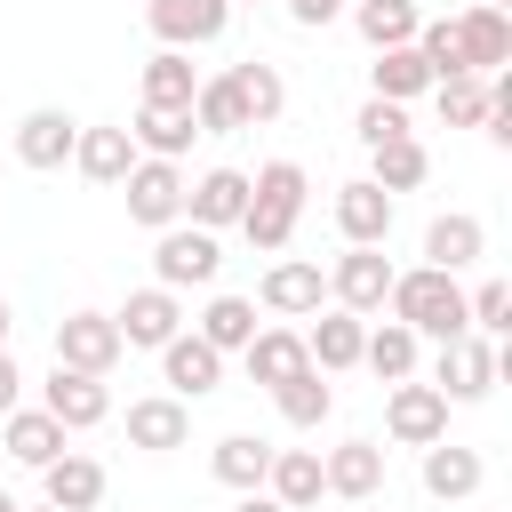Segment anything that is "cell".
<instances>
[{
	"label": "cell",
	"instance_id": "19",
	"mask_svg": "<svg viewBox=\"0 0 512 512\" xmlns=\"http://www.w3.org/2000/svg\"><path fill=\"white\" fill-rule=\"evenodd\" d=\"M184 440H192V408H184L176 392L128 400V448H144V456H168V448H184Z\"/></svg>",
	"mask_w": 512,
	"mask_h": 512
},
{
	"label": "cell",
	"instance_id": "44",
	"mask_svg": "<svg viewBox=\"0 0 512 512\" xmlns=\"http://www.w3.org/2000/svg\"><path fill=\"white\" fill-rule=\"evenodd\" d=\"M232 512H288V504H280V496H264V488H248V496H240Z\"/></svg>",
	"mask_w": 512,
	"mask_h": 512
},
{
	"label": "cell",
	"instance_id": "3",
	"mask_svg": "<svg viewBox=\"0 0 512 512\" xmlns=\"http://www.w3.org/2000/svg\"><path fill=\"white\" fill-rule=\"evenodd\" d=\"M224 272V248H216V232H200V224H160V248H152V280L160 288H208Z\"/></svg>",
	"mask_w": 512,
	"mask_h": 512
},
{
	"label": "cell",
	"instance_id": "15",
	"mask_svg": "<svg viewBox=\"0 0 512 512\" xmlns=\"http://www.w3.org/2000/svg\"><path fill=\"white\" fill-rule=\"evenodd\" d=\"M160 376H168L176 400H200V392L224 384V352H216L208 336H184V328H176V336L160 344Z\"/></svg>",
	"mask_w": 512,
	"mask_h": 512
},
{
	"label": "cell",
	"instance_id": "10",
	"mask_svg": "<svg viewBox=\"0 0 512 512\" xmlns=\"http://www.w3.org/2000/svg\"><path fill=\"white\" fill-rule=\"evenodd\" d=\"M384 432H392L400 448H432V440L448 432V400H440V384L400 376V384H392V400H384Z\"/></svg>",
	"mask_w": 512,
	"mask_h": 512
},
{
	"label": "cell",
	"instance_id": "29",
	"mask_svg": "<svg viewBox=\"0 0 512 512\" xmlns=\"http://www.w3.org/2000/svg\"><path fill=\"white\" fill-rule=\"evenodd\" d=\"M72 168H80L88 184H120V176L136 168V136H128V128H80Z\"/></svg>",
	"mask_w": 512,
	"mask_h": 512
},
{
	"label": "cell",
	"instance_id": "35",
	"mask_svg": "<svg viewBox=\"0 0 512 512\" xmlns=\"http://www.w3.org/2000/svg\"><path fill=\"white\" fill-rule=\"evenodd\" d=\"M272 400H280V416H288L296 432H320V424H328V408H336V392H328V376H320V368H304V376L272 384Z\"/></svg>",
	"mask_w": 512,
	"mask_h": 512
},
{
	"label": "cell",
	"instance_id": "43",
	"mask_svg": "<svg viewBox=\"0 0 512 512\" xmlns=\"http://www.w3.org/2000/svg\"><path fill=\"white\" fill-rule=\"evenodd\" d=\"M16 400H24V368H16V352L0 344V416H8Z\"/></svg>",
	"mask_w": 512,
	"mask_h": 512
},
{
	"label": "cell",
	"instance_id": "11",
	"mask_svg": "<svg viewBox=\"0 0 512 512\" xmlns=\"http://www.w3.org/2000/svg\"><path fill=\"white\" fill-rule=\"evenodd\" d=\"M328 296L344 304V312H384V296H392V264H384V248H344L336 264H328Z\"/></svg>",
	"mask_w": 512,
	"mask_h": 512
},
{
	"label": "cell",
	"instance_id": "30",
	"mask_svg": "<svg viewBox=\"0 0 512 512\" xmlns=\"http://www.w3.org/2000/svg\"><path fill=\"white\" fill-rule=\"evenodd\" d=\"M208 472H216L232 496H248V488H264V472H272V448H264L256 432H224V440L208 448Z\"/></svg>",
	"mask_w": 512,
	"mask_h": 512
},
{
	"label": "cell",
	"instance_id": "42",
	"mask_svg": "<svg viewBox=\"0 0 512 512\" xmlns=\"http://www.w3.org/2000/svg\"><path fill=\"white\" fill-rule=\"evenodd\" d=\"M288 16H296L304 32H320V24H336V16H344V0H288Z\"/></svg>",
	"mask_w": 512,
	"mask_h": 512
},
{
	"label": "cell",
	"instance_id": "20",
	"mask_svg": "<svg viewBox=\"0 0 512 512\" xmlns=\"http://www.w3.org/2000/svg\"><path fill=\"white\" fill-rule=\"evenodd\" d=\"M320 480H328V496L368 504V496L384 488V448H376V440H336V448L320 456Z\"/></svg>",
	"mask_w": 512,
	"mask_h": 512
},
{
	"label": "cell",
	"instance_id": "16",
	"mask_svg": "<svg viewBox=\"0 0 512 512\" xmlns=\"http://www.w3.org/2000/svg\"><path fill=\"white\" fill-rule=\"evenodd\" d=\"M240 208H248V176L240 168H208V176L184 184V224H200V232L240 224Z\"/></svg>",
	"mask_w": 512,
	"mask_h": 512
},
{
	"label": "cell",
	"instance_id": "32",
	"mask_svg": "<svg viewBox=\"0 0 512 512\" xmlns=\"http://www.w3.org/2000/svg\"><path fill=\"white\" fill-rule=\"evenodd\" d=\"M416 352H424V336H416V328H400V320H376V328L360 336V368H376L384 384L416 376Z\"/></svg>",
	"mask_w": 512,
	"mask_h": 512
},
{
	"label": "cell",
	"instance_id": "38",
	"mask_svg": "<svg viewBox=\"0 0 512 512\" xmlns=\"http://www.w3.org/2000/svg\"><path fill=\"white\" fill-rule=\"evenodd\" d=\"M192 88H200V72H192L184 48H160L144 64V104H192Z\"/></svg>",
	"mask_w": 512,
	"mask_h": 512
},
{
	"label": "cell",
	"instance_id": "6",
	"mask_svg": "<svg viewBox=\"0 0 512 512\" xmlns=\"http://www.w3.org/2000/svg\"><path fill=\"white\" fill-rule=\"evenodd\" d=\"M144 24L160 48H208L232 24V0H144Z\"/></svg>",
	"mask_w": 512,
	"mask_h": 512
},
{
	"label": "cell",
	"instance_id": "28",
	"mask_svg": "<svg viewBox=\"0 0 512 512\" xmlns=\"http://www.w3.org/2000/svg\"><path fill=\"white\" fill-rule=\"evenodd\" d=\"M264 496H280L288 512H312V504L328 496V480H320V456H312V448H272V472H264Z\"/></svg>",
	"mask_w": 512,
	"mask_h": 512
},
{
	"label": "cell",
	"instance_id": "25",
	"mask_svg": "<svg viewBox=\"0 0 512 512\" xmlns=\"http://www.w3.org/2000/svg\"><path fill=\"white\" fill-rule=\"evenodd\" d=\"M40 496H48V504H64V512H96V504H104V464L64 448L56 464H40Z\"/></svg>",
	"mask_w": 512,
	"mask_h": 512
},
{
	"label": "cell",
	"instance_id": "4",
	"mask_svg": "<svg viewBox=\"0 0 512 512\" xmlns=\"http://www.w3.org/2000/svg\"><path fill=\"white\" fill-rule=\"evenodd\" d=\"M120 192H128V224H144V232H160V224L184 216V168H176V160L136 152V168L120 176Z\"/></svg>",
	"mask_w": 512,
	"mask_h": 512
},
{
	"label": "cell",
	"instance_id": "23",
	"mask_svg": "<svg viewBox=\"0 0 512 512\" xmlns=\"http://www.w3.org/2000/svg\"><path fill=\"white\" fill-rule=\"evenodd\" d=\"M128 136H136V152H152V160H184L192 136H200V120H192V104H136Z\"/></svg>",
	"mask_w": 512,
	"mask_h": 512
},
{
	"label": "cell",
	"instance_id": "33",
	"mask_svg": "<svg viewBox=\"0 0 512 512\" xmlns=\"http://www.w3.org/2000/svg\"><path fill=\"white\" fill-rule=\"evenodd\" d=\"M432 176V152L416 144V136H392V144H368V184H384V192H416Z\"/></svg>",
	"mask_w": 512,
	"mask_h": 512
},
{
	"label": "cell",
	"instance_id": "5",
	"mask_svg": "<svg viewBox=\"0 0 512 512\" xmlns=\"http://www.w3.org/2000/svg\"><path fill=\"white\" fill-rule=\"evenodd\" d=\"M496 368H504V352L488 344V336H448L440 344V360H432V384H440V400H488V384H496Z\"/></svg>",
	"mask_w": 512,
	"mask_h": 512
},
{
	"label": "cell",
	"instance_id": "24",
	"mask_svg": "<svg viewBox=\"0 0 512 512\" xmlns=\"http://www.w3.org/2000/svg\"><path fill=\"white\" fill-rule=\"evenodd\" d=\"M480 248H488V224H480L472 208H448V216H432V224H424V264H440V272L480 264Z\"/></svg>",
	"mask_w": 512,
	"mask_h": 512
},
{
	"label": "cell",
	"instance_id": "31",
	"mask_svg": "<svg viewBox=\"0 0 512 512\" xmlns=\"http://www.w3.org/2000/svg\"><path fill=\"white\" fill-rule=\"evenodd\" d=\"M368 88H376L384 104H408V96H432V64L416 56V40H408V48H376V64H368Z\"/></svg>",
	"mask_w": 512,
	"mask_h": 512
},
{
	"label": "cell",
	"instance_id": "17",
	"mask_svg": "<svg viewBox=\"0 0 512 512\" xmlns=\"http://www.w3.org/2000/svg\"><path fill=\"white\" fill-rule=\"evenodd\" d=\"M264 312H280V320H312L320 312V296H328V272L320 264H304V256H280L272 272H264Z\"/></svg>",
	"mask_w": 512,
	"mask_h": 512
},
{
	"label": "cell",
	"instance_id": "34",
	"mask_svg": "<svg viewBox=\"0 0 512 512\" xmlns=\"http://www.w3.org/2000/svg\"><path fill=\"white\" fill-rule=\"evenodd\" d=\"M352 24H360L368 48H408L416 24H424V8L416 0H352Z\"/></svg>",
	"mask_w": 512,
	"mask_h": 512
},
{
	"label": "cell",
	"instance_id": "37",
	"mask_svg": "<svg viewBox=\"0 0 512 512\" xmlns=\"http://www.w3.org/2000/svg\"><path fill=\"white\" fill-rule=\"evenodd\" d=\"M192 336H208L216 352H240V344L256 336V304H248V296H208V312H200Z\"/></svg>",
	"mask_w": 512,
	"mask_h": 512
},
{
	"label": "cell",
	"instance_id": "45",
	"mask_svg": "<svg viewBox=\"0 0 512 512\" xmlns=\"http://www.w3.org/2000/svg\"><path fill=\"white\" fill-rule=\"evenodd\" d=\"M16 512H64V504H48V496H40V504H16Z\"/></svg>",
	"mask_w": 512,
	"mask_h": 512
},
{
	"label": "cell",
	"instance_id": "2",
	"mask_svg": "<svg viewBox=\"0 0 512 512\" xmlns=\"http://www.w3.org/2000/svg\"><path fill=\"white\" fill-rule=\"evenodd\" d=\"M384 312H392L400 328L432 336V344H448V336H464V328H472V320H464V288H456V272H440V264L392 272V296H384Z\"/></svg>",
	"mask_w": 512,
	"mask_h": 512
},
{
	"label": "cell",
	"instance_id": "12",
	"mask_svg": "<svg viewBox=\"0 0 512 512\" xmlns=\"http://www.w3.org/2000/svg\"><path fill=\"white\" fill-rule=\"evenodd\" d=\"M112 328H120V344H136V352H160L176 328H184V304H176V288H128V304L112 312Z\"/></svg>",
	"mask_w": 512,
	"mask_h": 512
},
{
	"label": "cell",
	"instance_id": "9",
	"mask_svg": "<svg viewBox=\"0 0 512 512\" xmlns=\"http://www.w3.org/2000/svg\"><path fill=\"white\" fill-rule=\"evenodd\" d=\"M40 408L64 424V432H88V424H104L112 416V392H104V376H88V368H48V384H40Z\"/></svg>",
	"mask_w": 512,
	"mask_h": 512
},
{
	"label": "cell",
	"instance_id": "14",
	"mask_svg": "<svg viewBox=\"0 0 512 512\" xmlns=\"http://www.w3.org/2000/svg\"><path fill=\"white\" fill-rule=\"evenodd\" d=\"M72 144H80V120H72V112H56V104H32V112L16 120V160H24V168H40V176H48V168H64V160H72Z\"/></svg>",
	"mask_w": 512,
	"mask_h": 512
},
{
	"label": "cell",
	"instance_id": "40",
	"mask_svg": "<svg viewBox=\"0 0 512 512\" xmlns=\"http://www.w3.org/2000/svg\"><path fill=\"white\" fill-rule=\"evenodd\" d=\"M464 320H472V336H504V328H512V288H504V280H480V288L464 296Z\"/></svg>",
	"mask_w": 512,
	"mask_h": 512
},
{
	"label": "cell",
	"instance_id": "21",
	"mask_svg": "<svg viewBox=\"0 0 512 512\" xmlns=\"http://www.w3.org/2000/svg\"><path fill=\"white\" fill-rule=\"evenodd\" d=\"M224 88H232V104H240V120H248V128H272V120L288 112V80H280V64H264V56L232 64V72H224Z\"/></svg>",
	"mask_w": 512,
	"mask_h": 512
},
{
	"label": "cell",
	"instance_id": "1",
	"mask_svg": "<svg viewBox=\"0 0 512 512\" xmlns=\"http://www.w3.org/2000/svg\"><path fill=\"white\" fill-rule=\"evenodd\" d=\"M304 168L296 160H264L256 176H248V208H240V232H248V248H264V256H280L288 240H296V216H304Z\"/></svg>",
	"mask_w": 512,
	"mask_h": 512
},
{
	"label": "cell",
	"instance_id": "22",
	"mask_svg": "<svg viewBox=\"0 0 512 512\" xmlns=\"http://www.w3.org/2000/svg\"><path fill=\"white\" fill-rule=\"evenodd\" d=\"M480 480H488L480 448H456L448 432L424 448V496H440V504H464V496H480Z\"/></svg>",
	"mask_w": 512,
	"mask_h": 512
},
{
	"label": "cell",
	"instance_id": "46",
	"mask_svg": "<svg viewBox=\"0 0 512 512\" xmlns=\"http://www.w3.org/2000/svg\"><path fill=\"white\" fill-rule=\"evenodd\" d=\"M0 344H8V304H0Z\"/></svg>",
	"mask_w": 512,
	"mask_h": 512
},
{
	"label": "cell",
	"instance_id": "48",
	"mask_svg": "<svg viewBox=\"0 0 512 512\" xmlns=\"http://www.w3.org/2000/svg\"><path fill=\"white\" fill-rule=\"evenodd\" d=\"M232 8H240V0H232ZM248 8H256V0H248Z\"/></svg>",
	"mask_w": 512,
	"mask_h": 512
},
{
	"label": "cell",
	"instance_id": "7",
	"mask_svg": "<svg viewBox=\"0 0 512 512\" xmlns=\"http://www.w3.org/2000/svg\"><path fill=\"white\" fill-rule=\"evenodd\" d=\"M456 24V64L464 72H504L512 64V16L496 8V0H472L464 16H448Z\"/></svg>",
	"mask_w": 512,
	"mask_h": 512
},
{
	"label": "cell",
	"instance_id": "26",
	"mask_svg": "<svg viewBox=\"0 0 512 512\" xmlns=\"http://www.w3.org/2000/svg\"><path fill=\"white\" fill-rule=\"evenodd\" d=\"M240 360H248V376L272 392V384H288V376H304L312 360H304V336L296 328H256L248 344H240Z\"/></svg>",
	"mask_w": 512,
	"mask_h": 512
},
{
	"label": "cell",
	"instance_id": "27",
	"mask_svg": "<svg viewBox=\"0 0 512 512\" xmlns=\"http://www.w3.org/2000/svg\"><path fill=\"white\" fill-rule=\"evenodd\" d=\"M0 440H8V456L32 464V472L64 456V424H56L48 408H8V416H0Z\"/></svg>",
	"mask_w": 512,
	"mask_h": 512
},
{
	"label": "cell",
	"instance_id": "8",
	"mask_svg": "<svg viewBox=\"0 0 512 512\" xmlns=\"http://www.w3.org/2000/svg\"><path fill=\"white\" fill-rule=\"evenodd\" d=\"M120 328H112V312H64L56 320V360L64 368H88V376H112L120 368Z\"/></svg>",
	"mask_w": 512,
	"mask_h": 512
},
{
	"label": "cell",
	"instance_id": "39",
	"mask_svg": "<svg viewBox=\"0 0 512 512\" xmlns=\"http://www.w3.org/2000/svg\"><path fill=\"white\" fill-rule=\"evenodd\" d=\"M192 120H200V136H240V128H248L240 104H232V88H224V72L192 88Z\"/></svg>",
	"mask_w": 512,
	"mask_h": 512
},
{
	"label": "cell",
	"instance_id": "36",
	"mask_svg": "<svg viewBox=\"0 0 512 512\" xmlns=\"http://www.w3.org/2000/svg\"><path fill=\"white\" fill-rule=\"evenodd\" d=\"M432 104H440L448 128H480V112H488V72H448V80H432Z\"/></svg>",
	"mask_w": 512,
	"mask_h": 512
},
{
	"label": "cell",
	"instance_id": "47",
	"mask_svg": "<svg viewBox=\"0 0 512 512\" xmlns=\"http://www.w3.org/2000/svg\"><path fill=\"white\" fill-rule=\"evenodd\" d=\"M0 512H16V496H0Z\"/></svg>",
	"mask_w": 512,
	"mask_h": 512
},
{
	"label": "cell",
	"instance_id": "41",
	"mask_svg": "<svg viewBox=\"0 0 512 512\" xmlns=\"http://www.w3.org/2000/svg\"><path fill=\"white\" fill-rule=\"evenodd\" d=\"M352 128H360V144H392V136H408V112H400V104H384V96H368Z\"/></svg>",
	"mask_w": 512,
	"mask_h": 512
},
{
	"label": "cell",
	"instance_id": "13",
	"mask_svg": "<svg viewBox=\"0 0 512 512\" xmlns=\"http://www.w3.org/2000/svg\"><path fill=\"white\" fill-rule=\"evenodd\" d=\"M336 232H344V248H384L392 240V192L368 176L336 184Z\"/></svg>",
	"mask_w": 512,
	"mask_h": 512
},
{
	"label": "cell",
	"instance_id": "18",
	"mask_svg": "<svg viewBox=\"0 0 512 512\" xmlns=\"http://www.w3.org/2000/svg\"><path fill=\"white\" fill-rule=\"evenodd\" d=\"M360 336H368V320L360 312H312V328H304V360L320 368V376H344V368H360Z\"/></svg>",
	"mask_w": 512,
	"mask_h": 512
}]
</instances>
